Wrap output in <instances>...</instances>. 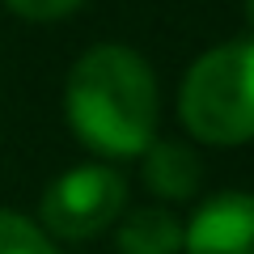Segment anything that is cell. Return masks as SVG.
Masks as SVG:
<instances>
[{
    "mask_svg": "<svg viewBox=\"0 0 254 254\" xmlns=\"http://www.w3.org/2000/svg\"><path fill=\"white\" fill-rule=\"evenodd\" d=\"M64 110L72 131L106 157H140L157 131V81L131 47L102 43L68 72Z\"/></svg>",
    "mask_w": 254,
    "mask_h": 254,
    "instance_id": "cell-1",
    "label": "cell"
},
{
    "mask_svg": "<svg viewBox=\"0 0 254 254\" xmlns=\"http://www.w3.org/2000/svg\"><path fill=\"white\" fill-rule=\"evenodd\" d=\"M182 123L203 144L254 140V38H233L195 60L182 81Z\"/></svg>",
    "mask_w": 254,
    "mask_h": 254,
    "instance_id": "cell-2",
    "label": "cell"
},
{
    "mask_svg": "<svg viewBox=\"0 0 254 254\" xmlns=\"http://www.w3.org/2000/svg\"><path fill=\"white\" fill-rule=\"evenodd\" d=\"M127 203V182L123 174L106 165H76L60 174L43 195V225L64 242H85L119 220Z\"/></svg>",
    "mask_w": 254,
    "mask_h": 254,
    "instance_id": "cell-3",
    "label": "cell"
},
{
    "mask_svg": "<svg viewBox=\"0 0 254 254\" xmlns=\"http://www.w3.org/2000/svg\"><path fill=\"white\" fill-rule=\"evenodd\" d=\"M187 254H254V195H216L187 229Z\"/></svg>",
    "mask_w": 254,
    "mask_h": 254,
    "instance_id": "cell-4",
    "label": "cell"
},
{
    "mask_svg": "<svg viewBox=\"0 0 254 254\" xmlns=\"http://www.w3.org/2000/svg\"><path fill=\"white\" fill-rule=\"evenodd\" d=\"M199 157L190 153L187 144H148L144 148V182L153 195H161V199H187V195H195L199 190Z\"/></svg>",
    "mask_w": 254,
    "mask_h": 254,
    "instance_id": "cell-5",
    "label": "cell"
},
{
    "mask_svg": "<svg viewBox=\"0 0 254 254\" xmlns=\"http://www.w3.org/2000/svg\"><path fill=\"white\" fill-rule=\"evenodd\" d=\"M178 250H182V229L161 208L131 212L119 229V254H178Z\"/></svg>",
    "mask_w": 254,
    "mask_h": 254,
    "instance_id": "cell-6",
    "label": "cell"
},
{
    "mask_svg": "<svg viewBox=\"0 0 254 254\" xmlns=\"http://www.w3.org/2000/svg\"><path fill=\"white\" fill-rule=\"evenodd\" d=\"M0 254H55V246L38 225L0 208Z\"/></svg>",
    "mask_w": 254,
    "mask_h": 254,
    "instance_id": "cell-7",
    "label": "cell"
},
{
    "mask_svg": "<svg viewBox=\"0 0 254 254\" xmlns=\"http://www.w3.org/2000/svg\"><path fill=\"white\" fill-rule=\"evenodd\" d=\"M4 4L26 21H60L68 13H76L85 0H4Z\"/></svg>",
    "mask_w": 254,
    "mask_h": 254,
    "instance_id": "cell-8",
    "label": "cell"
},
{
    "mask_svg": "<svg viewBox=\"0 0 254 254\" xmlns=\"http://www.w3.org/2000/svg\"><path fill=\"white\" fill-rule=\"evenodd\" d=\"M246 17H250V26H254V0H246Z\"/></svg>",
    "mask_w": 254,
    "mask_h": 254,
    "instance_id": "cell-9",
    "label": "cell"
}]
</instances>
